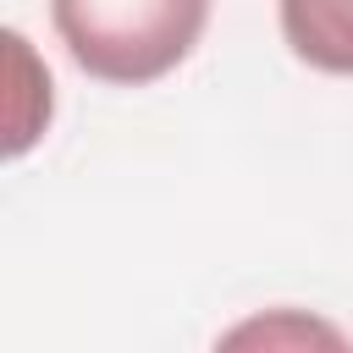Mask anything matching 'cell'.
Masks as SVG:
<instances>
[{
	"label": "cell",
	"instance_id": "obj_2",
	"mask_svg": "<svg viewBox=\"0 0 353 353\" xmlns=\"http://www.w3.org/2000/svg\"><path fill=\"white\" fill-rule=\"evenodd\" d=\"M276 22L303 66L353 77V0H276Z\"/></svg>",
	"mask_w": 353,
	"mask_h": 353
},
{
	"label": "cell",
	"instance_id": "obj_3",
	"mask_svg": "<svg viewBox=\"0 0 353 353\" xmlns=\"http://www.w3.org/2000/svg\"><path fill=\"white\" fill-rule=\"evenodd\" d=\"M6 55H11V110H6V154L22 160L44 127H50V110H55V83L50 72L39 66V55L28 50V39L17 28H6Z\"/></svg>",
	"mask_w": 353,
	"mask_h": 353
},
{
	"label": "cell",
	"instance_id": "obj_1",
	"mask_svg": "<svg viewBox=\"0 0 353 353\" xmlns=\"http://www.w3.org/2000/svg\"><path fill=\"white\" fill-rule=\"evenodd\" d=\"M215 0H50V22L77 72L143 88L176 72L210 28Z\"/></svg>",
	"mask_w": 353,
	"mask_h": 353
}]
</instances>
